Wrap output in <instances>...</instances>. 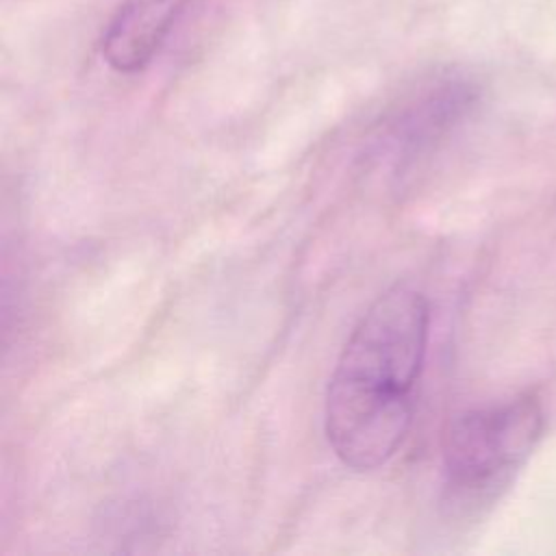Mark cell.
Wrapping results in <instances>:
<instances>
[{"mask_svg":"<svg viewBox=\"0 0 556 556\" xmlns=\"http://www.w3.org/2000/svg\"><path fill=\"white\" fill-rule=\"evenodd\" d=\"M430 308L408 285L382 291L352 328L330 376L324 428L354 471L382 467L404 443L428 348Z\"/></svg>","mask_w":556,"mask_h":556,"instance_id":"cell-1","label":"cell"},{"mask_svg":"<svg viewBox=\"0 0 556 556\" xmlns=\"http://www.w3.org/2000/svg\"><path fill=\"white\" fill-rule=\"evenodd\" d=\"M543 413L534 397L458 415L443 437V476L450 504L493 500L539 443Z\"/></svg>","mask_w":556,"mask_h":556,"instance_id":"cell-2","label":"cell"},{"mask_svg":"<svg viewBox=\"0 0 556 556\" xmlns=\"http://www.w3.org/2000/svg\"><path fill=\"white\" fill-rule=\"evenodd\" d=\"M473 91L465 80L439 78L417 91L389 124V139L393 141L400 161L415 159L428 150L450 126L467 111Z\"/></svg>","mask_w":556,"mask_h":556,"instance_id":"cell-3","label":"cell"},{"mask_svg":"<svg viewBox=\"0 0 556 556\" xmlns=\"http://www.w3.org/2000/svg\"><path fill=\"white\" fill-rule=\"evenodd\" d=\"M185 2L187 0H126L104 33V61L122 74L143 70L163 46Z\"/></svg>","mask_w":556,"mask_h":556,"instance_id":"cell-4","label":"cell"}]
</instances>
